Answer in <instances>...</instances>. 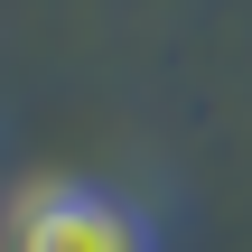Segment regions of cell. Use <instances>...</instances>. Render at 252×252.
<instances>
[{
    "label": "cell",
    "instance_id": "cell-1",
    "mask_svg": "<svg viewBox=\"0 0 252 252\" xmlns=\"http://www.w3.org/2000/svg\"><path fill=\"white\" fill-rule=\"evenodd\" d=\"M0 252H159V234L131 196H112L94 178H37V187H19Z\"/></svg>",
    "mask_w": 252,
    "mask_h": 252
}]
</instances>
